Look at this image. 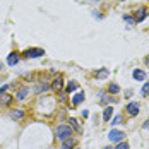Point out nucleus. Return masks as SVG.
Masks as SVG:
<instances>
[{"label": "nucleus", "instance_id": "f257e3e1", "mask_svg": "<svg viewBox=\"0 0 149 149\" xmlns=\"http://www.w3.org/2000/svg\"><path fill=\"white\" fill-rule=\"evenodd\" d=\"M55 135H57V139L58 141H67L70 135H72V129H70V125L69 123H60L55 127Z\"/></svg>", "mask_w": 149, "mask_h": 149}, {"label": "nucleus", "instance_id": "f03ea898", "mask_svg": "<svg viewBox=\"0 0 149 149\" xmlns=\"http://www.w3.org/2000/svg\"><path fill=\"white\" fill-rule=\"evenodd\" d=\"M22 55L26 58H41V57H45V50L43 48H28V50H24Z\"/></svg>", "mask_w": 149, "mask_h": 149}, {"label": "nucleus", "instance_id": "7ed1b4c3", "mask_svg": "<svg viewBox=\"0 0 149 149\" xmlns=\"http://www.w3.org/2000/svg\"><path fill=\"white\" fill-rule=\"evenodd\" d=\"M123 130H117V129H111L110 132H108V139H110V142H122L123 141Z\"/></svg>", "mask_w": 149, "mask_h": 149}, {"label": "nucleus", "instance_id": "20e7f679", "mask_svg": "<svg viewBox=\"0 0 149 149\" xmlns=\"http://www.w3.org/2000/svg\"><path fill=\"white\" fill-rule=\"evenodd\" d=\"M125 110H127V113H129L130 117H135V115L141 111V104L137 103V101H132V103L127 104V108H125Z\"/></svg>", "mask_w": 149, "mask_h": 149}, {"label": "nucleus", "instance_id": "39448f33", "mask_svg": "<svg viewBox=\"0 0 149 149\" xmlns=\"http://www.w3.org/2000/svg\"><path fill=\"white\" fill-rule=\"evenodd\" d=\"M9 117H10L12 120H15V122H17V120H22L24 118V111L19 110V108H14V110L9 111Z\"/></svg>", "mask_w": 149, "mask_h": 149}, {"label": "nucleus", "instance_id": "423d86ee", "mask_svg": "<svg viewBox=\"0 0 149 149\" xmlns=\"http://www.w3.org/2000/svg\"><path fill=\"white\" fill-rule=\"evenodd\" d=\"M50 88H52L53 91H57V93H60V91H62V88H63V81H62V77H60V75H57V77H55V81L50 84Z\"/></svg>", "mask_w": 149, "mask_h": 149}, {"label": "nucleus", "instance_id": "0eeeda50", "mask_svg": "<svg viewBox=\"0 0 149 149\" xmlns=\"http://www.w3.org/2000/svg\"><path fill=\"white\" fill-rule=\"evenodd\" d=\"M48 89H50V84L45 82V81H41V82H38V84H36L34 93H36V94H41V93H46Z\"/></svg>", "mask_w": 149, "mask_h": 149}, {"label": "nucleus", "instance_id": "6e6552de", "mask_svg": "<svg viewBox=\"0 0 149 149\" xmlns=\"http://www.w3.org/2000/svg\"><path fill=\"white\" fill-rule=\"evenodd\" d=\"M19 53L17 52H12V53H9V57H7V63H9V67H14L15 63L19 62Z\"/></svg>", "mask_w": 149, "mask_h": 149}, {"label": "nucleus", "instance_id": "1a4fd4ad", "mask_svg": "<svg viewBox=\"0 0 149 149\" xmlns=\"http://www.w3.org/2000/svg\"><path fill=\"white\" fill-rule=\"evenodd\" d=\"M10 101H12V94H7V93L0 94V106H9Z\"/></svg>", "mask_w": 149, "mask_h": 149}, {"label": "nucleus", "instance_id": "9d476101", "mask_svg": "<svg viewBox=\"0 0 149 149\" xmlns=\"http://www.w3.org/2000/svg\"><path fill=\"white\" fill-rule=\"evenodd\" d=\"M84 100H86L84 93H75V96L72 98V106H79V104L82 103Z\"/></svg>", "mask_w": 149, "mask_h": 149}, {"label": "nucleus", "instance_id": "9b49d317", "mask_svg": "<svg viewBox=\"0 0 149 149\" xmlns=\"http://www.w3.org/2000/svg\"><path fill=\"white\" fill-rule=\"evenodd\" d=\"M28 94H29V89H28V88H26V86H22V88H21V89L17 91V94H15V98H17V100H19V101H22V100H24V98H26V96H28Z\"/></svg>", "mask_w": 149, "mask_h": 149}, {"label": "nucleus", "instance_id": "f8f14e48", "mask_svg": "<svg viewBox=\"0 0 149 149\" xmlns=\"http://www.w3.org/2000/svg\"><path fill=\"white\" fill-rule=\"evenodd\" d=\"M111 115H113V106H110V104H108V106L103 110V120H104V122H110Z\"/></svg>", "mask_w": 149, "mask_h": 149}, {"label": "nucleus", "instance_id": "ddd939ff", "mask_svg": "<svg viewBox=\"0 0 149 149\" xmlns=\"http://www.w3.org/2000/svg\"><path fill=\"white\" fill-rule=\"evenodd\" d=\"M74 148H75V139H72V137H69L67 141L62 142V149H74Z\"/></svg>", "mask_w": 149, "mask_h": 149}, {"label": "nucleus", "instance_id": "4468645a", "mask_svg": "<svg viewBox=\"0 0 149 149\" xmlns=\"http://www.w3.org/2000/svg\"><path fill=\"white\" fill-rule=\"evenodd\" d=\"M132 75H134L135 81H144V79H146V72L141 70V69H135L134 72H132Z\"/></svg>", "mask_w": 149, "mask_h": 149}, {"label": "nucleus", "instance_id": "2eb2a0df", "mask_svg": "<svg viewBox=\"0 0 149 149\" xmlns=\"http://www.w3.org/2000/svg\"><path fill=\"white\" fill-rule=\"evenodd\" d=\"M146 15H148L146 9H144V7H141V9L135 12V21H137V22H141V21H144V17H146Z\"/></svg>", "mask_w": 149, "mask_h": 149}, {"label": "nucleus", "instance_id": "dca6fc26", "mask_svg": "<svg viewBox=\"0 0 149 149\" xmlns=\"http://www.w3.org/2000/svg\"><path fill=\"white\" fill-rule=\"evenodd\" d=\"M69 125H70V129H72V130H77V132H82V129H81L79 122H77L75 118H69Z\"/></svg>", "mask_w": 149, "mask_h": 149}, {"label": "nucleus", "instance_id": "f3484780", "mask_svg": "<svg viewBox=\"0 0 149 149\" xmlns=\"http://www.w3.org/2000/svg\"><path fill=\"white\" fill-rule=\"evenodd\" d=\"M108 91H110L111 94H118L120 93V86L117 84V82H110V84H108Z\"/></svg>", "mask_w": 149, "mask_h": 149}, {"label": "nucleus", "instance_id": "a211bd4d", "mask_svg": "<svg viewBox=\"0 0 149 149\" xmlns=\"http://www.w3.org/2000/svg\"><path fill=\"white\" fill-rule=\"evenodd\" d=\"M77 88H79V84H77L75 81H70V82L67 84V88H65V93H69V94H70V93H72V91H75Z\"/></svg>", "mask_w": 149, "mask_h": 149}, {"label": "nucleus", "instance_id": "6ab92c4d", "mask_svg": "<svg viewBox=\"0 0 149 149\" xmlns=\"http://www.w3.org/2000/svg\"><path fill=\"white\" fill-rule=\"evenodd\" d=\"M94 75H96V79H104V77L108 75V69H101V70L94 72Z\"/></svg>", "mask_w": 149, "mask_h": 149}, {"label": "nucleus", "instance_id": "aec40b11", "mask_svg": "<svg viewBox=\"0 0 149 149\" xmlns=\"http://www.w3.org/2000/svg\"><path fill=\"white\" fill-rule=\"evenodd\" d=\"M141 94L146 98V96H149V82H146L144 86H142V89H141Z\"/></svg>", "mask_w": 149, "mask_h": 149}, {"label": "nucleus", "instance_id": "412c9836", "mask_svg": "<svg viewBox=\"0 0 149 149\" xmlns=\"http://www.w3.org/2000/svg\"><path fill=\"white\" fill-rule=\"evenodd\" d=\"M115 149H130V146H129L127 142H123V141H122V142H118V146H117Z\"/></svg>", "mask_w": 149, "mask_h": 149}, {"label": "nucleus", "instance_id": "4be33fe9", "mask_svg": "<svg viewBox=\"0 0 149 149\" xmlns=\"http://www.w3.org/2000/svg\"><path fill=\"white\" fill-rule=\"evenodd\" d=\"M120 122H122V117H120V115H117V117H115V118L111 120L110 123H111V125H118Z\"/></svg>", "mask_w": 149, "mask_h": 149}, {"label": "nucleus", "instance_id": "5701e85b", "mask_svg": "<svg viewBox=\"0 0 149 149\" xmlns=\"http://www.w3.org/2000/svg\"><path fill=\"white\" fill-rule=\"evenodd\" d=\"M7 88H9L7 84H5V86H2V88H0V94H2V93H5V91H7Z\"/></svg>", "mask_w": 149, "mask_h": 149}, {"label": "nucleus", "instance_id": "b1692460", "mask_svg": "<svg viewBox=\"0 0 149 149\" xmlns=\"http://www.w3.org/2000/svg\"><path fill=\"white\" fill-rule=\"evenodd\" d=\"M60 101H62V103H63V101H65V94H63V93H60V98H58Z\"/></svg>", "mask_w": 149, "mask_h": 149}, {"label": "nucleus", "instance_id": "393cba45", "mask_svg": "<svg viewBox=\"0 0 149 149\" xmlns=\"http://www.w3.org/2000/svg\"><path fill=\"white\" fill-rule=\"evenodd\" d=\"M142 127H144V129H148V130H149V120H146V122H144V125H142Z\"/></svg>", "mask_w": 149, "mask_h": 149}, {"label": "nucleus", "instance_id": "a878e982", "mask_svg": "<svg viewBox=\"0 0 149 149\" xmlns=\"http://www.w3.org/2000/svg\"><path fill=\"white\" fill-rule=\"evenodd\" d=\"M2 67H3V65H2V62H0V70H2Z\"/></svg>", "mask_w": 149, "mask_h": 149}, {"label": "nucleus", "instance_id": "bb28decb", "mask_svg": "<svg viewBox=\"0 0 149 149\" xmlns=\"http://www.w3.org/2000/svg\"><path fill=\"white\" fill-rule=\"evenodd\" d=\"M104 149H113V148H104Z\"/></svg>", "mask_w": 149, "mask_h": 149}, {"label": "nucleus", "instance_id": "cd10ccee", "mask_svg": "<svg viewBox=\"0 0 149 149\" xmlns=\"http://www.w3.org/2000/svg\"><path fill=\"white\" fill-rule=\"evenodd\" d=\"M74 149H79V148H74Z\"/></svg>", "mask_w": 149, "mask_h": 149}, {"label": "nucleus", "instance_id": "c85d7f7f", "mask_svg": "<svg viewBox=\"0 0 149 149\" xmlns=\"http://www.w3.org/2000/svg\"><path fill=\"white\" fill-rule=\"evenodd\" d=\"M148 15H149V12H148Z\"/></svg>", "mask_w": 149, "mask_h": 149}, {"label": "nucleus", "instance_id": "c756f323", "mask_svg": "<svg viewBox=\"0 0 149 149\" xmlns=\"http://www.w3.org/2000/svg\"><path fill=\"white\" fill-rule=\"evenodd\" d=\"M96 2H98V0H96Z\"/></svg>", "mask_w": 149, "mask_h": 149}]
</instances>
